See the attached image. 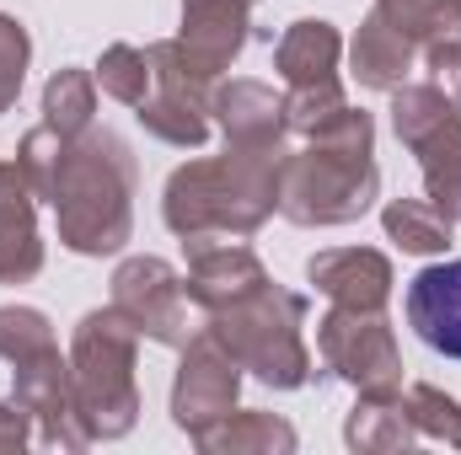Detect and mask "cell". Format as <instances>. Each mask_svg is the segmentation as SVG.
I'll return each mask as SVG.
<instances>
[{"label":"cell","instance_id":"13","mask_svg":"<svg viewBox=\"0 0 461 455\" xmlns=\"http://www.w3.org/2000/svg\"><path fill=\"white\" fill-rule=\"evenodd\" d=\"M408 327L435 353L461 359V257L424 268L408 284Z\"/></svg>","mask_w":461,"mask_h":455},{"label":"cell","instance_id":"6","mask_svg":"<svg viewBox=\"0 0 461 455\" xmlns=\"http://www.w3.org/2000/svg\"><path fill=\"white\" fill-rule=\"evenodd\" d=\"M317 353L354 391H392V386H402V348H397V333H392L386 311L333 306L317 322Z\"/></svg>","mask_w":461,"mask_h":455},{"label":"cell","instance_id":"26","mask_svg":"<svg viewBox=\"0 0 461 455\" xmlns=\"http://www.w3.org/2000/svg\"><path fill=\"white\" fill-rule=\"evenodd\" d=\"M402 397H408V418H413L419 440H429V445H456L461 451V407H456V397H446V391L429 386V380H413Z\"/></svg>","mask_w":461,"mask_h":455},{"label":"cell","instance_id":"12","mask_svg":"<svg viewBox=\"0 0 461 455\" xmlns=\"http://www.w3.org/2000/svg\"><path fill=\"white\" fill-rule=\"evenodd\" d=\"M306 279L333 300V306H354V311H386L392 300V263L375 246H333L317 252L306 263Z\"/></svg>","mask_w":461,"mask_h":455},{"label":"cell","instance_id":"2","mask_svg":"<svg viewBox=\"0 0 461 455\" xmlns=\"http://www.w3.org/2000/svg\"><path fill=\"white\" fill-rule=\"evenodd\" d=\"M375 199H381V166H375L370 113L344 108L328 129L306 139V150H290L279 166V215L290 226H348Z\"/></svg>","mask_w":461,"mask_h":455},{"label":"cell","instance_id":"31","mask_svg":"<svg viewBox=\"0 0 461 455\" xmlns=\"http://www.w3.org/2000/svg\"><path fill=\"white\" fill-rule=\"evenodd\" d=\"M27 59H32V43H27V27L16 16H0V113L22 97V81H27Z\"/></svg>","mask_w":461,"mask_h":455},{"label":"cell","instance_id":"34","mask_svg":"<svg viewBox=\"0 0 461 455\" xmlns=\"http://www.w3.org/2000/svg\"><path fill=\"white\" fill-rule=\"evenodd\" d=\"M241 5H258V0H241Z\"/></svg>","mask_w":461,"mask_h":455},{"label":"cell","instance_id":"21","mask_svg":"<svg viewBox=\"0 0 461 455\" xmlns=\"http://www.w3.org/2000/svg\"><path fill=\"white\" fill-rule=\"evenodd\" d=\"M451 226H456V220H446L429 199H392V204L381 210V230H386L402 252H413V257L446 252V246H451Z\"/></svg>","mask_w":461,"mask_h":455},{"label":"cell","instance_id":"20","mask_svg":"<svg viewBox=\"0 0 461 455\" xmlns=\"http://www.w3.org/2000/svg\"><path fill=\"white\" fill-rule=\"evenodd\" d=\"M210 455H290L295 451V429L274 413H230L215 429H204L194 440Z\"/></svg>","mask_w":461,"mask_h":455},{"label":"cell","instance_id":"3","mask_svg":"<svg viewBox=\"0 0 461 455\" xmlns=\"http://www.w3.org/2000/svg\"><path fill=\"white\" fill-rule=\"evenodd\" d=\"M134 150L113 129H86L65 145L59 183L49 193L59 241L81 257H113L134 230Z\"/></svg>","mask_w":461,"mask_h":455},{"label":"cell","instance_id":"19","mask_svg":"<svg viewBox=\"0 0 461 455\" xmlns=\"http://www.w3.org/2000/svg\"><path fill=\"white\" fill-rule=\"evenodd\" d=\"M413 156H419V172H424V199L446 220H461V113L446 118L435 134H424L413 145Z\"/></svg>","mask_w":461,"mask_h":455},{"label":"cell","instance_id":"5","mask_svg":"<svg viewBox=\"0 0 461 455\" xmlns=\"http://www.w3.org/2000/svg\"><path fill=\"white\" fill-rule=\"evenodd\" d=\"M204 327L226 343L230 359L241 370H252L274 391H301L317 375L312 370V348L301 338V327H306V295L263 284L258 295L236 300L226 311H210Z\"/></svg>","mask_w":461,"mask_h":455},{"label":"cell","instance_id":"24","mask_svg":"<svg viewBox=\"0 0 461 455\" xmlns=\"http://www.w3.org/2000/svg\"><path fill=\"white\" fill-rule=\"evenodd\" d=\"M140 129L145 134H156L161 145H177V150H199L204 139H210V113H199V108H188V103H167V97H145L140 108Z\"/></svg>","mask_w":461,"mask_h":455},{"label":"cell","instance_id":"28","mask_svg":"<svg viewBox=\"0 0 461 455\" xmlns=\"http://www.w3.org/2000/svg\"><path fill=\"white\" fill-rule=\"evenodd\" d=\"M348 108L344 81H322V86H290L285 92V123L295 139H312L317 129H328Z\"/></svg>","mask_w":461,"mask_h":455},{"label":"cell","instance_id":"9","mask_svg":"<svg viewBox=\"0 0 461 455\" xmlns=\"http://www.w3.org/2000/svg\"><path fill=\"white\" fill-rule=\"evenodd\" d=\"M11 402L32 418V440L49 451H86L92 434L76 413V380H70V359H59V348L11 364Z\"/></svg>","mask_w":461,"mask_h":455},{"label":"cell","instance_id":"27","mask_svg":"<svg viewBox=\"0 0 461 455\" xmlns=\"http://www.w3.org/2000/svg\"><path fill=\"white\" fill-rule=\"evenodd\" d=\"M97 86L123 103V108H140L145 97H150V59H145V49H134V43H113V49H103V59H97Z\"/></svg>","mask_w":461,"mask_h":455},{"label":"cell","instance_id":"14","mask_svg":"<svg viewBox=\"0 0 461 455\" xmlns=\"http://www.w3.org/2000/svg\"><path fill=\"white\" fill-rule=\"evenodd\" d=\"M210 118L221 123L226 145H285L290 139L285 97H274V86H263V81H226V86H215Z\"/></svg>","mask_w":461,"mask_h":455},{"label":"cell","instance_id":"18","mask_svg":"<svg viewBox=\"0 0 461 455\" xmlns=\"http://www.w3.org/2000/svg\"><path fill=\"white\" fill-rule=\"evenodd\" d=\"M344 440H348V451H359V455H386V451L419 445V429L408 418L402 386H392V391H359L354 413L344 418Z\"/></svg>","mask_w":461,"mask_h":455},{"label":"cell","instance_id":"8","mask_svg":"<svg viewBox=\"0 0 461 455\" xmlns=\"http://www.w3.org/2000/svg\"><path fill=\"white\" fill-rule=\"evenodd\" d=\"M236 397H241V364L210 327H199L183 343V364L172 380V424L188 440H199L204 429L236 413Z\"/></svg>","mask_w":461,"mask_h":455},{"label":"cell","instance_id":"16","mask_svg":"<svg viewBox=\"0 0 461 455\" xmlns=\"http://www.w3.org/2000/svg\"><path fill=\"white\" fill-rule=\"evenodd\" d=\"M339 59H344V38L333 22L322 16H301L285 27L279 49H274V70L285 86H322L339 81Z\"/></svg>","mask_w":461,"mask_h":455},{"label":"cell","instance_id":"15","mask_svg":"<svg viewBox=\"0 0 461 455\" xmlns=\"http://www.w3.org/2000/svg\"><path fill=\"white\" fill-rule=\"evenodd\" d=\"M247 11L252 5H241V0H183V32H177V43L210 76H221L230 59L247 49V38H252V16Z\"/></svg>","mask_w":461,"mask_h":455},{"label":"cell","instance_id":"30","mask_svg":"<svg viewBox=\"0 0 461 455\" xmlns=\"http://www.w3.org/2000/svg\"><path fill=\"white\" fill-rule=\"evenodd\" d=\"M65 134H54L49 123H38L32 134H22V145H16V161H22V172H27V183H32V193L49 204V193H54V183H59V161H65Z\"/></svg>","mask_w":461,"mask_h":455},{"label":"cell","instance_id":"22","mask_svg":"<svg viewBox=\"0 0 461 455\" xmlns=\"http://www.w3.org/2000/svg\"><path fill=\"white\" fill-rule=\"evenodd\" d=\"M97 118V76L86 70H54L49 86H43V123L65 139L86 134Z\"/></svg>","mask_w":461,"mask_h":455},{"label":"cell","instance_id":"4","mask_svg":"<svg viewBox=\"0 0 461 455\" xmlns=\"http://www.w3.org/2000/svg\"><path fill=\"white\" fill-rule=\"evenodd\" d=\"M134 348L140 333L123 311H86L70 338V380H76V413L97 440H123L140 424V386H134Z\"/></svg>","mask_w":461,"mask_h":455},{"label":"cell","instance_id":"33","mask_svg":"<svg viewBox=\"0 0 461 455\" xmlns=\"http://www.w3.org/2000/svg\"><path fill=\"white\" fill-rule=\"evenodd\" d=\"M32 440V418L16 402H0V451H22Z\"/></svg>","mask_w":461,"mask_h":455},{"label":"cell","instance_id":"29","mask_svg":"<svg viewBox=\"0 0 461 455\" xmlns=\"http://www.w3.org/2000/svg\"><path fill=\"white\" fill-rule=\"evenodd\" d=\"M49 348H59V343H54V327H49L43 311H32V306H0V359L5 364L38 359Z\"/></svg>","mask_w":461,"mask_h":455},{"label":"cell","instance_id":"23","mask_svg":"<svg viewBox=\"0 0 461 455\" xmlns=\"http://www.w3.org/2000/svg\"><path fill=\"white\" fill-rule=\"evenodd\" d=\"M375 11L397 32H408L419 49L461 38V0H375Z\"/></svg>","mask_w":461,"mask_h":455},{"label":"cell","instance_id":"25","mask_svg":"<svg viewBox=\"0 0 461 455\" xmlns=\"http://www.w3.org/2000/svg\"><path fill=\"white\" fill-rule=\"evenodd\" d=\"M446 118H456V108H451L435 86H408V81H402V86L392 92V129H397V139H402L408 150H413L424 134H435Z\"/></svg>","mask_w":461,"mask_h":455},{"label":"cell","instance_id":"1","mask_svg":"<svg viewBox=\"0 0 461 455\" xmlns=\"http://www.w3.org/2000/svg\"><path fill=\"white\" fill-rule=\"evenodd\" d=\"M290 145H226L210 161H188L167 177L161 220L188 241H230L252 236L279 210V166Z\"/></svg>","mask_w":461,"mask_h":455},{"label":"cell","instance_id":"7","mask_svg":"<svg viewBox=\"0 0 461 455\" xmlns=\"http://www.w3.org/2000/svg\"><path fill=\"white\" fill-rule=\"evenodd\" d=\"M188 290L183 273L161 257H123L113 268V311L129 317V327L140 338L161 343V348H183L199 327L188 322Z\"/></svg>","mask_w":461,"mask_h":455},{"label":"cell","instance_id":"32","mask_svg":"<svg viewBox=\"0 0 461 455\" xmlns=\"http://www.w3.org/2000/svg\"><path fill=\"white\" fill-rule=\"evenodd\" d=\"M424 70H429V86L461 113V38L429 43V49H424Z\"/></svg>","mask_w":461,"mask_h":455},{"label":"cell","instance_id":"10","mask_svg":"<svg viewBox=\"0 0 461 455\" xmlns=\"http://www.w3.org/2000/svg\"><path fill=\"white\" fill-rule=\"evenodd\" d=\"M268 279V268L258 263V252L236 246V241H188V273H183V290L188 300L210 317V311H226L236 300L258 295Z\"/></svg>","mask_w":461,"mask_h":455},{"label":"cell","instance_id":"17","mask_svg":"<svg viewBox=\"0 0 461 455\" xmlns=\"http://www.w3.org/2000/svg\"><path fill=\"white\" fill-rule=\"evenodd\" d=\"M413 38L408 32H397L375 5H370V16L359 22V32H354V49H348V65H354V81L359 86H370V92H397L402 81H408V70H413Z\"/></svg>","mask_w":461,"mask_h":455},{"label":"cell","instance_id":"11","mask_svg":"<svg viewBox=\"0 0 461 455\" xmlns=\"http://www.w3.org/2000/svg\"><path fill=\"white\" fill-rule=\"evenodd\" d=\"M43 273L38 193L22 161H0V284H27Z\"/></svg>","mask_w":461,"mask_h":455}]
</instances>
